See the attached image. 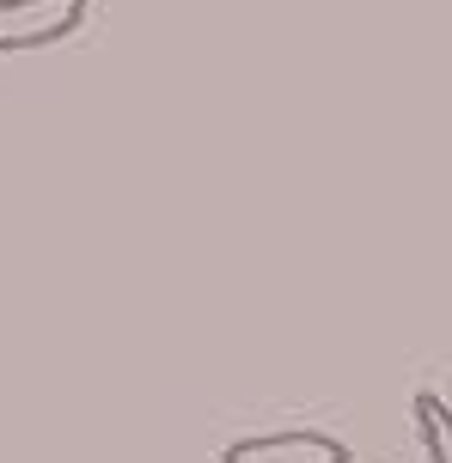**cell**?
<instances>
[{
	"instance_id": "cell-3",
	"label": "cell",
	"mask_w": 452,
	"mask_h": 463,
	"mask_svg": "<svg viewBox=\"0 0 452 463\" xmlns=\"http://www.w3.org/2000/svg\"><path fill=\"white\" fill-rule=\"evenodd\" d=\"M409 420H416V433H422L428 463H452V409L447 402L434 391H416L409 396Z\"/></svg>"
},
{
	"instance_id": "cell-1",
	"label": "cell",
	"mask_w": 452,
	"mask_h": 463,
	"mask_svg": "<svg viewBox=\"0 0 452 463\" xmlns=\"http://www.w3.org/2000/svg\"><path fill=\"white\" fill-rule=\"evenodd\" d=\"M92 13V0H0V55L49 49L73 37Z\"/></svg>"
},
{
	"instance_id": "cell-2",
	"label": "cell",
	"mask_w": 452,
	"mask_h": 463,
	"mask_svg": "<svg viewBox=\"0 0 452 463\" xmlns=\"http://www.w3.org/2000/svg\"><path fill=\"white\" fill-rule=\"evenodd\" d=\"M220 463H349V445L312 427H287V433H251L220 451Z\"/></svg>"
}]
</instances>
